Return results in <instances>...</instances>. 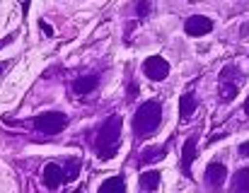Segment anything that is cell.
Returning <instances> with one entry per match:
<instances>
[{
  "mask_svg": "<svg viewBox=\"0 0 249 193\" xmlns=\"http://www.w3.org/2000/svg\"><path fill=\"white\" fill-rule=\"evenodd\" d=\"M121 126H124V121H121V116H116V113H111V116L102 123V128H99V133H97V140H94V147H97V157H99V160H111V157L119 152Z\"/></svg>",
  "mask_w": 249,
  "mask_h": 193,
  "instance_id": "1",
  "label": "cell"
},
{
  "mask_svg": "<svg viewBox=\"0 0 249 193\" xmlns=\"http://www.w3.org/2000/svg\"><path fill=\"white\" fill-rule=\"evenodd\" d=\"M162 123V106L158 101H145L138 106L136 116H133V130L138 138H145L150 133H155Z\"/></svg>",
  "mask_w": 249,
  "mask_h": 193,
  "instance_id": "2",
  "label": "cell"
},
{
  "mask_svg": "<svg viewBox=\"0 0 249 193\" xmlns=\"http://www.w3.org/2000/svg\"><path fill=\"white\" fill-rule=\"evenodd\" d=\"M66 126H68V116L63 111H46V113H39L34 118V128L44 135H56Z\"/></svg>",
  "mask_w": 249,
  "mask_h": 193,
  "instance_id": "3",
  "label": "cell"
},
{
  "mask_svg": "<svg viewBox=\"0 0 249 193\" xmlns=\"http://www.w3.org/2000/svg\"><path fill=\"white\" fill-rule=\"evenodd\" d=\"M242 85V75L235 65H225L223 73H220V80H218V87H220V99L223 101H232L237 96V90Z\"/></svg>",
  "mask_w": 249,
  "mask_h": 193,
  "instance_id": "4",
  "label": "cell"
},
{
  "mask_svg": "<svg viewBox=\"0 0 249 193\" xmlns=\"http://www.w3.org/2000/svg\"><path fill=\"white\" fill-rule=\"evenodd\" d=\"M143 73L145 78H150L153 82H162L167 75H169V63L160 56H150L145 63H143Z\"/></svg>",
  "mask_w": 249,
  "mask_h": 193,
  "instance_id": "5",
  "label": "cell"
},
{
  "mask_svg": "<svg viewBox=\"0 0 249 193\" xmlns=\"http://www.w3.org/2000/svg\"><path fill=\"white\" fill-rule=\"evenodd\" d=\"M211 29H213V22L203 15H194L184 22V32L189 36H206V34H211Z\"/></svg>",
  "mask_w": 249,
  "mask_h": 193,
  "instance_id": "6",
  "label": "cell"
},
{
  "mask_svg": "<svg viewBox=\"0 0 249 193\" xmlns=\"http://www.w3.org/2000/svg\"><path fill=\"white\" fill-rule=\"evenodd\" d=\"M41 179H44V184H46V189H58L63 181H66V169L63 167H58V164H46L44 167V172H41Z\"/></svg>",
  "mask_w": 249,
  "mask_h": 193,
  "instance_id": "7",
  "label": "cell"
},
{
  "mask_svg": "<svg viewBox=\"0 0 249 193\" xmlns=\"http://www.w3.org/2000/svg\"><path fill=\"white\" fill-rule=\"evenodd\" d=\"M225 177H228L225 164H220V162L208 164V169H206V181H208L211 189H220V186L225 184Z\"/></svg>",
  "mask_w": 249,
  "mask_h": 193,
  "instance_id": "8",
  "label": "cell"
},
{
  "mask_svg": "<svg viewBox=\"0 0 249 193\" xmlns=\"http://www.w3.org/2000/svg\"><path fill=\"white\" fill-rule=\"evenodd\" d=\"M196 160V138H186L184 147H181V172L186 177H191V162Z\"/></svg>",
  "mask_w": 249,
  "mask_h": 193,
  "instance_id": "9",
  "label": "cell"
},
{
  "mask_svg": "<svg viewBox=\"0 0 249 193\" xmlns=\"http://www.w3.org/2000/svg\"><path fill=\"white\" fill-rule=\"evenodd\" d=\"M194 109H196V96L191 95V92L179 96V118L181 121H189L194 116Z\"/></svg>",
  "mask_w": 249,
  "mask_h": 193,
  "instance_id": "10",
  "label": "cell"
},
{
  "mask_svg": "<svg viewBox=\"0 0 249 193\" xmlns=\"http://www.w3.org/2000/svg\"><path fill=\"white\" fill-rule=\"evenodd\" d=\"M167 155V147L162 145H158V147H145L143 150V155L138 157V167H143V164H150V162H160L162 157Z\"/></svg>",
  "mask_w": 249,
  "mask_h": 193,
  "instance_id": "11",
  "label": "cell"
},
{
  "mask_svg": "<svg viewBox=\"0 0 249 193\" xmlns=\"http://www.w3.org/2000/svg\"><path fill=\"white\" fill-rule=\"evenodd\" d=\"M138 186H141V191H155V189L160 186V172H158V169H150V172L141 174Z\"/></svg>",
  "mask_w": 249,
  "mask_h": 193,
  "instance_id": "12",
  "label": "cell"
},
{
  "mask_svg": "<svg viewBox=\"0 0 249 193\" xmlns=\"http://www.w3.org/2000/svg\"><path fill=\"white\" fill-rule=\"evenodd\" d=\"M97 85H99V75H85V78H78V80H75L73 90H75L78 95H89Z\"/></svg>",
  "mask_w": 249,
  "mask_h": 193,
  "instance_id": "13",
  "label": "cell"
},
{
  "mask_svg": "<svg viewBox=\"0 0 249 193\" xmlns=\"http://www.w3.org/2000/svg\"><path fill=\"white\" fill-rule=\"evenodd\" d=\"M232 191L249 193V169H240V172L232 177Z\"/></svg>",
  "mask_w": 249,
  "mask_h": 193,
  "instance_id": "14",
  "label": "cell"
},
{
  "mask_svg": "<svg viewBox=\"0 0 249 193\" xmlns=\"http://www.w3.org/2000/svg\"><path fill=\"white\" fill-rule=\"evenodd\" d=\"M99 191H102V193H111V191L124 193V191H126V181H124L121 177H111V179H107V181L99 186Z\"/></svg>",
  "mask_w": 249,
  "mask_h": 193,
  "instance_id": "15",
  "label": "cell"
},
{
  "mask_svg": "<svg viewBox=\"0 0 249 193\" xmlns=\"http://www.w3.org/2000/svg\"><path fill=\"white\" fill-rule=\"evenodd\" d=\"M78 169H80V162L78 160H68V164H66V181H73L78 177Z\"/></svg>",
  "mask_w": 249,
  "mask_h": 193,
  "instance_id": "16",
  "label": "cell"
},
{
  "mask_svg": "<svg viewBox=\"0 0 249 193\" xmlns=\"http://www.w3.org/2000/svg\"><path fill=\"white\" fill-rule=\"evenodd\" d=\"M150 7H153V5H150V0H138V5H136V15L143 19V17H148V15H150Z\"/></svg>",
  "mask_w": 249,
  "mask_h": 193,
  "instance_id": "17",
  "label": "cell"
},
{
  "mask_svg": "<svg viewBox=\"0 0 249 193\" xmlns=\"http://www.w3.org/2000/svg\"><path fill=\"white\" fill-rule=\"evenodd\" d=\"M39 27H41V32H44V34H46V36H51V34H53V29H51V27H49V24H46V22H41V24H39Z\"/></svg>",
  "mask_w": 249,
  "mask_h": 193,
  "instance_id": "18",
  "label": "cell"
},
{
  "mask_svg": "<svg viewBox=\"0 0 249 193\" xmlns=\"http://www.w3.org/2000/svg\"><path fill=\"white\" fill-rule=\"evenodd\" d=\"M240 155H242V157H249V143H242V145H240Z\"/></svg>",
  "mask_w": 249,
  "mask_h": 193,
  "instance_id": "19",
  "label": "cell"
},
{
  "mask_svg": "<svg viewBox=\"0 0 249 193\" xmlns=\"http://www.w3.org/2000/svg\"><path fill=\"white\" fill-rule=\"evenodd\" d=\"M12 39H15V34H7V36L0 41V48H2V46H7V44H12Z\"/></svg>",
  "mask_w": 249,
  "mask_h": 193,
  "instance_id": "20",
  "label": "cell"
},
{
  "mask_svg": "<svg viewBox=\"0 0 249 193\" xmlns=\"http://www.w3.org/2000/svg\"><path fill=\"white\" fill-rule=\"evenodd\" d=\"M5 70H7V63H0V75H2Z\"/></svg>",
  "mask_w": 249,
  "mask_h": 193,
  "instance_id": "21",
  "label": "cell"
},
{
  "mask_svg": "<svg viewBox=\"0 0 249 193\" xmlns=\"http://www.w3.org/2000/svg\"><path fill=\"white\" fill-rule=\"evenodd\" d=\"M245 113H249V96H247V101H245Z\"/></svg>",
  "mask_w": 249,
  "mask_h": 193,
  "instance_id": "22",
  "label": "cell"
}]
</instances>
